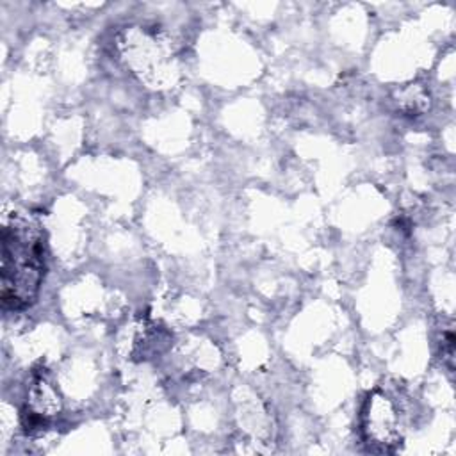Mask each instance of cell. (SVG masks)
Instances as JSON below:
<instances>
[{"label":"cell","mask_w":456,"mask_h":456,"mask_svg":"<svg viewBox=\"0 0 456 456\" xmlns=\"http://www.w3.org/2000/svg\"><path fill=\"white\" fill-rule=\"evenodd\" d=\"M397 105L410 116H419L429 107V93L420 84H408L399 91Z\"/></svg>","instance_id":"5"},{"label":"cell","mask_w":456,"mask_h":456,"mask_svg":"<svg viewBox=\"0 0 456 456\" xmlns=\"http://www.w3.org/2000/svg\"><path fill=\"white\" fill-rule=\"evenodd\" d=\"M45 274V232L28 214L12 212L2 224V305L5 310L30 306Z\"/></svg>","instance_id":"1"},{"label":"cell","mask_w":456,"mask_h":456,"mask_svg":"<svg viewBox=\"0 0 456 456\" xmlns=\"http://www.w3.org/2000/svg\"><path fill=\"white\" fill-rule=\"evenodd\" d=\"M62 411V399L45 372H36L27 388V401L21 411L23 428L28 433L46 429L50 420Z\"/></svg>","instance_id":"4"},{"label":"cell","mask_w":456,"mask_h":456,"mask_svg":"<svg viewBox=\"0 0 456 456\" xmlns=\"http://www.w3.org/2000/svg\"><path fill=\"white\" fill-rule=\"evenodd\" d=\"M119 50L128 69L148 87H171L180 75L173 41L159 27H128L119 37Z\"/></svg>","instance_id":"2"},{"label":"cell","mask_w":456,"mask_h":456,"mask_svg":"<svg viewBox=\"0 0 456 456\" xmlns=\"http://www.w3.org/2000/svg\"><path fill=\"white\" fill-rule=\"evenodd\" d=\"M440 347H442V360L452 370L454 367V333L452 326H447L442 330V338H440Z\"/></svg>","instance_id":"6"},{"label":"cell","mask_w":456,"mask_h":456,"mask_svg":"<svg viewBox=\"0 0 456 456\" xmlns=\"http://www.w3.org/2000/svg\"><path fill=\"white\" fill-rule=\"evenodd\" d=\"M360 436L370 452H395L403 442L397 404L381 390H372L360 410Z\"/></svg>","instance_id":"3"}]
</instances>
